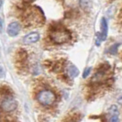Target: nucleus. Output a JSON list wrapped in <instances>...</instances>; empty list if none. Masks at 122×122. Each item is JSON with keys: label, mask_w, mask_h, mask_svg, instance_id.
Masks as SVG:
<instances>
[{"label": "nucleus", "mask_w": 122, "mask_h": 122, "mask_svg": "<svg viewBox=\"0 0 122 122\" xmlns=\"http://www.w3.org/2000/svg\"><path fill=\"white\" fill-rule=\"evenodd\" d=\"M3 30V20L0 18V32H2Z\"/></svg>", "instance_id": "nucleus-15"}, {"label": "nucleus", "mask_w": 122, "mask_h": 122, "mask_svg": "<svg viewBox=\"0 0 122 122\" xmlns=\"http://www.w3.org/2000/svg\"><path fill=\"white\" fill-rule=\"evenodd\" d=\"M72 40V33L65 27L55 25L48 30V41L54 45H62L69 43Z\"/></svg>", "instance_id": "nucleus-4"}, {"label": "nucleus", "mask_w": 122, "mask_h": 122, "mask_svg": "<svg viewBox=\"0 0 122 122\" xmlns=\"http://www.w3.org/2000/svg\"><path fill=\"white\" fill-rule=\"evenodd\" d=\"M101 32L99 34V40L100 41H103L107 37V31H108V27H107V22L106 18H103L101 19Z\"/></svg>", "instance_id": "nucleus-8"}, {"label": "nucleus", "mask_w": 122, "mask_h": 122, "mask_svg": "<svg viewBox=\"0 0 122 122\" xmlns=\"http://www.w3.org/2000/svg\"><path fill=\"white\" fill-rule=\"evenodd\" d=\"M35 98L40 106L43 107H51L57 101V94L49 86H41L37 90Z\"/></svg>", "instance_id": "nucleus-6"}, {"label": "nucleus", "mask_w": 122, "mask_h": 122, "mask_svg": "<svg viewBox=\"0 0 122 122\" xmlns=\"http://www.w3.org/2000/svg\"><path fill=\"white\" fill-rule=\"evenodd\" d=\"M4 77H5V71L3 67L0 66V78H4Z\"/></svg>", "instance_id": "nucleus-14"}, {"label": "nucleus", "mask_w": 122, "mask_h": 122, "mask_svg": "<svg viewBox=\"0 0 122 122\" xmlns=\"http://www.w3.org/2000/svg\"><path fill=\"white\" fill-rule=\"evenodd\" d=\"M20 31V24L18 22H11L7 27V34L10 37L17 36Z\"/></svg>", "instance_id": "nucleus-7"}, {"label": "nucleus", "mask_w": 122, "mask_h": 122, "mask_svg": "<svg viewBox=\"0 0 122 122\" xmlns=\"http://www.w3.org/2000/svg\"><path fill=\"white\" fill-rule=\"evenodd\" d=\"M39 40H40V34L38 32H31L24 37L23 41L26 44H31V43L37 42Z\"/></svg>", "instance_id": "nucleus-9"}, {"label": "nucleus", "mask_w": 122, "mask_h": 122, "mask_svg": "<svg viewBox=\"0 0 122 122\" xmlns=\"http://www.w3.org/2000/svg\"><path fill=\"white\" fill-rule=\"evenodd\" d=\"M17 107L18 103L10 89L7 86H0V109L2 112L11 113L17 109Z\"/></svg>", "instance_id": "nucleus-5"}, {"label": "nucleus", "mask_w": 122, "mask_h": 122, "mask_svg": "<svg viewBox=\"0 0 122 122\" xmlns=\"http://www.w3.org/2000/svg\"><path fill=\"white\" fill-rule=\"evenodd\" d=\"M48 68L51 72L55 73L60 78L64 80L65 82L73 80L79 74V70L72 62L65 61L63 59H58L56 61H49L46 63Z\"/></svg>", "instance_id": "nucleus-2"}, {"label": "nucleus", "mask_w": 122, "mask_h": 122, "mask_svg": "<svg viewBox=\"0 0 122 122\" xmlns=\"http://www.w3.org/2000/svg\"><path fill=\"white\" fill-rule=\"evenodd\" d=\"M120 18H121L120 20H121V21H122V11H121V15H120Z\"/></svg>", "instance_id": "nucleus-18"}, {"label": "nucleus", "mask_w": 122, "mask_h": 122, "mask_svg": "<svg viewBox=\"0 0 122 122\" xmlns=\"http://www.w3.org/2000/svg\"><path fill=\"white\" fill-rule=\"evenodd\" d=\"M19 17L26 27L35 28L43 23L44 18L42 13L38 9H35L34 7L27 6L26 8H22L21 6H19Z\"/></svg>", "instance_id": "nucleus-3"}, {"label": "nucleus", "mask_w": 122, "mask_h": 122, "mask_svg": "<svg viewBox=\"0 0 122 122\" xmlns=\"http://www.w3.org/2000/svg\"><path fill=\"white\" fill-rule=\"evenodd\" d=\"M108 112L111 114L109 118V122H119L118 111H117V107L116 106H112Z\"/></svg>", "instance_id": "nucleus-10"}, {"label": "nucleus", "mask_w": 122, "mask_h": 122, "mask_svg": "<svg viewBox=\"0 0 122 122\" xmlns=\"http://www.w3.org/2000/svg\"><path fill=\"white\" fill-rule=\"evenodd\" d=\"M2 4H3V1L0 0V8H1V6H2Z\"/></svg>", "instance_id": "nucleus-17"}, {"label": "nucleus", "mask_w": 122, "mask_h": 122, "mask_svg": "<svg viewBox=\"0 0 122 122\" xmlns=\"http://www.w3.org/2000/svg\"><path fill=\"white\" fill-rule=\"evenodd\" d=\"M66 122H77L74 118H71L70 120H68V121H66Z\"/></svg>", "instance_id": "nucleus-16"}, {"label": "nucleus", "mask_w": 122, "mask_h": 122, "mask_svg": "<svg viewBox=\"0 0 122 122\" xmlns=\"http://www.w3.org/2000/svg\"><path fill=\"white\" fill-rule=\"evenodd\" d=\"M91 68L89 67V68H86V70H85V72H84V73H83V78H87V76H88V74L90 73V72H91Z\"/></svg>", "instance_id": "nucleus-13"}, {"label": "nucleus", "mask_w": 122, "mask_h": 122, "mask_svg": "<svg viewBox=\"0 0 122 122\" xmlns=\"http://www.w3.org/2000/svg\"><path fill=\"white\" fill-rule=\"evenodd\" d=\"M111 67L107 63H102L99 65L98 69L92 76L89 82L88 87L90 89L89 93H100L107 89L110 86V79H111Z\"/></svg>", "instance_id": "nucleus-1"}, {"label": "nucleus", "mask_w": 122, "mask_h": 122, "mask_svg": "<svg viewBox=\"0 0 122 122\" xmlns=\"http://www.w3.org/2000/svg\"><path fill=\"white\" fill-rule=\"evenodd\" d=\"M80 5L85 10H88L91 7V2L90 0H80Z\"/></svg>", "instance_id": "nucleus-12"}, {"label": "nucleus", "mask_w": 122, "mask_h": 122, "mask_svg": "<svg viewBox=\"0 0 122 122\" xmlns=\"http://www.w3.org/2000/svg\"><path fill=\"white\" fill-rule=\"evenodd\" d=\"M0 122H18V121L9 113L0 112Z\"/></svg>", "instance_id": "nucleus-11"}]
</instances>
